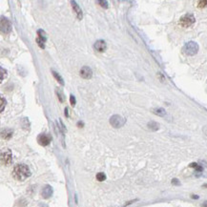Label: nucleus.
Returning <instances> with one entry per match:
<instances>
[{
	"label": "nucleus",
	"instance_id": "nucleus-26",
	"mask_svg": "<svg viewBox=\"0 0 207 207\" xmlns=\"http://www.w3.org/2000/svg\"><path fill=\"white\" fill-rule=\"evenodd\" d=\"M172 183H173V184H176V185H179V184H180V183L179 182V180H178L177 179H174L172 180Z\"/></svg>",
	"mask_w": 207,
	"mask_h": 207
},
{
	"label": "nucleus",
	"instance_id": "nucleus-9",
	"mask_svg": "<svg viewBox=\"0 0 207 207\" xmlns=\"http://www.w3.org/2000/svg\"><path fill=\"white\" fill-rule=\"evenodd\" d=\"M53 195V188L50 185H45L41 190V196L43 199H49Z\"/></svg>",
	"mask_w": 207,
	"mask_h": 207
},
{
	"label": "nucleus",
	"instance_id": "nucleus-3",
	"mask_svg": "<svg viewBox=\"0 0 207 207\" xmlns=\"http://www.w3.org/2000/svg\"><path fill=\"white\" fill-rule=\"evenodd\" d=\"M195 21H196L195 16L192 13H187V14H184L182 17H180L179 25L183 28H188L191 25H193L195 23Z\"/></svg>",
	"mask_w": 207,
	"mask_h": 207
},
{
	"label": "nucleus",
	"instance_id": "nucleus-4",
	"mask_svg": "<svg viewBox=\"0 0 207 207\" xmlns=\"http://www.w3.org/2000/svg\"><path fill=\"white\" fill-rule=\"evenodd\" d=\"M125 122H126V119L119 115H115L111 117L110 119V124L114 128H120L125 124Z\"/></svg>",
	"mask_w": 207,
	"mask_h": 207
},
{
	"label": "nucleus",
	"instance_id": "nucleus-7",
	"mask_svg": "<svg viewBox=\"0 0 207 207\" xmlns=\"http://www.w3.org/2000/svg\"><path fill=\"white\" fill-rule=\"evenodd\" d=\"M80 77L84 79H90L93 77V71L90 67L84 66L80 69Z\"/></svg>",
	"mask_w": 207,
	"mask_h": 207
},
{
	"label": "nucleus",
	"instance_id": "nucleus-10",
	"mask_svg": "<svg viewBox=\"0 0 207 207\" xmlns=\"http://www.w3.org/2000/svg\"><path fill=\"white\" fill-rule=\"evenodd\" d=\"M93 48H95L98 52L102 53V52H104V51L106 50V48H107L106 42H105L104 40H101V39L97 40V41L95 42V44H93Z\"/></svg>",
	"mask_w": 207,
	"mask_h": 207
},
{
	"label": "nucleus",
	"instance_id": "nucleus-14",
	"mask_svg": "<svg viewBox=\"0 0 207 207\" xmlns=\"http://www.w3.org/2000/svg\"><path fill=\"white\" fill-rule=\"evenodd\" d=\"M153 112L155 115L159 116V117H164L166 115V112L163 108H155V109H153Z\"/></svg>",
	"mask_w": 207,
	"mask_h": 207
},
{
	"label": "nucleus",
	"instance_id": "nucleus-29",
	"mask_svg": "<svg viewBox=\"0 0 207 207\" xmlns=\"http://www.w3.org/2000/svg\"><path fill=\"white\" fill-rule=\"evenodd\" d=\"M202 207H207V200H205V201L202 203Z\"/></svg>",
	"mask_w": 207,
	"mask_h": 207
},
{
	"label": "nucleus",
	"instance_id": "nucleus-15",
	"mask_svg": "<svg viewBox=\"0 0 207 207\" xmlns=\"http://www.w3.org/2000/svg\"><path fill=\"white\" fill-rule=\"evenodd\" d=\"M147 126H148V128H149L150 130H152V131H157V130L159 129V125L157 122H155V121H150V122H148Z\"/></svg>",
	"mask_w": 207,
	"mask_h": 207
},
{
	"label": "nucleus",
	"instance_id": "nucleus-16",
	"mask_svg": "<svg viewBox=\"0 0 207 207\" xmlns=\"http://www.w3.org/2000/svg\"><path fill=\"white\" fill-rule=\"evenodd\" d=\"M37 34H38V38H39V39H41L43 42H46L47 36H46L45 32H43L42 30H38V31H37Z\"/></svg>",
	"mask_w": 207,
	"mask_h": 207
},
{
	"label": "nucleus",
	"instance_id": "nucleus-20",
	"mask_svg": "<svg viewBox=\"0 0 207 207\" xmlns=\"http://www.w3.org/2000/svg\"><path fill=\"white\" fill-rule=\"evenodd\" d=\"M199 8H206L207 7V1H199L198 2Z\"/></svg>",
	"mask_w": 207,
	"mask_h": 207
},
{
	"label": "nucleus",
	"instance_id": "nucleus-5",
	"mask_svg": "<svg viewBox=\"0 0 207 207\" xmlns=\"http://www.w3.org/2000/svg\"><path fill=\"white\" fill-rule=\"evenodd\" d=\"M12 152L11 150L7 149L1 152V163L3 165H10L12 163Z\"/></svg>",
	"mask_w": 207,
	"mask_h": 207
},
{
	"label": "nucleus",
	"instance_id": "nucleus-12",
	"mask_svg": "<svg viewBox=\"0 0 207 207\" xmlns=\"http://www.w3.org/2000/svg\"><path fill=\"white\" fill-rule=\"evenodd\" d=\"M1 137L4 139H10L13 137V131L11 129H5L1 132Z\"/></svg>",
	"mask_w": 207,
	"mask_h": 207
},
{
	"label": "nucleus",
	"instance_id": "nucleus-21",
	"mask_svg": "<svg viewBox=\"0 0 207 207\" xmlns=\"http://www.w3.org/2000/svg\"><path fill=\"white\" fill-rule=\"evenodd\" d=\"M98 4H99L102 8H104V9H107L108 8V2L107 1H98L97 2Z\"/></svg>",
	"mask_w": 207,
	"mask_h": 207
},
{
	"label": "nucleus",
	"instance_id": "nucleus-24",
	"mask_svg": "<svg viewBox=\"0 0 207 207\" xmlns=\"http://www.w3.org/2000/svg\"><path fill=\"white\" fill-rule=\"evenodd\" d=\"M5 105H6V100L4 99V98H1V112H3Z\"/></svg>",
	"mask_w": 207,
	"mask_h": 207
},
{
	"label": "nucleus",
	"instance_id": "nucleus-6",
	"mask_svg": "<svg viewBox=\"0 0 207 207\" xmlns=\"http://www.w3.org/2000/svg\"><path fill=\"white\" fill-rule=\"evenodd\" d=\"M1 32L3 33H10L12 32V24L8 18L1 16Z\"/></svg>",
	"mask_w": 207,
	"mask_h": 207
},
{
	"label": "nucleus",
	"instance_id": "nucleus-28",
	"mask_svg": "<svg viewBox=\"0 0 207 207\" xmlns=\"http://www.w3.org/2000/svg\"><path fill=\"white\" fill-rule=\"evenodd\" d=\"M83 125H84L83 122H81V121H78V127L81 128V127H83Z\"/></svg>",
	"mask_w": 207,
	"mask_h": 207
},
{
	"label": "nucleus",
	"instance_id": "nucleus-27",
	"mask_svg": "<svg viewBox=\"0 0 207 207\" xmlns=\"http://www.w3.org/2000/svg\"><path fill=\"white\" fill-rule=\"evenodd\" d=\"M65 116L68 118L69 117V109L68 108H65Z\"/></svg>",
	"mask_w": 207,
	"mask_h": 207
},
{
	"label": "nucleus",
	"instance_id": "nucleus-11",
	"mask_svg": "<svg viewBox=\"0 0 207 207\" xmlns=\"http://www.w3.org/2000/svg\"><path fill=\"white\" fill-rule=\"evenodd\" d=\"M71 4H72L73 12L76 13V14H77V17L78 18L79 20H81L82 19V11H81L80 7L78 6V4L76 1H71Z\"/></svg>",
	"mask_w": 207,
	"mask_h": 207
},
{
	"label": "nucleus",
	"instance_id": "nucleus-17",
	"mask_svg": "<svg viewBox=\"0 0 207 207\" xmlns=\"http://www.w3.org/2000/svg\"><path fill=\"white\" fill-rule=\"evenodd\" d=\"M97 179H98V181H104V180L106 179L105 174H104V173H98V174H97Z\"/></svg>",
	"mask_w": 207,
	"mask_h": 207
},
{
	"label": "nucleus",
	"instance_id": "nucleus-18",
	"mask_svg": "<svg viewBox=\"0 0 207 207\" xmlns=\"http://www.w3.org/2000/svg\"><path fill=\"white\" fill-rule=\"evenodd\" d=\"M189 166H190V167H192V168H195L196 170H198V171H199V172H201V171H202V167H201L200 165H199L198 163H191Z\"/></svg>",
	"mask_w": 207,
	"mask_h": 207
},
{
	"label": "nucleus",
	"instance_id": "nucleus-31",
	"mask_svg": "<svg viewBox=\"0 0 207 207\" xmlns=\"http://www.w3.org/2000/svg\"><path fill=\"white\" fill-rule=\"evenodd\" d=\"M203 187H207V184H204V185H203Z\"/></svg>",
	"mask_w": 207,
	"mask_h": 207
},
{
	"label": "nucleus",
	"instance_id": "nucleus-22",
	"mask_svg": "<svg viewBox=\"0 0 207 207\" xmlns=\"http://www.w3.org/2000/svg\"><path fill=\"white\" fill-rule=\"evenodd\" d=\"M36 42H37V44H38V46H39L41 49H44V48H45V45H44V43H45V42H43L41 39H39V38H36Z\"/></svg>",
	"mask_w": 207,
	"mask_h": 207
},
{
	"label": "nucleus",
	"instance_id": "nucleus-13",
	"mask_svg": "<svg viewBox=\"0 0 207 207\" xmlns=\"http://www.w3.org/2000/svg\"><path fill=\"white\" fill-rule=\"evenodd\" d=\"M52 73H53V78H54L56 80H58V82H59V83H60L62 86H63V85H64V80H63V78H61L60 74H59L58 73H56L55 71H53V70H52Z\"/></svg>",
	"mask_w": 207,
	"mask_h": 207
},
{
	"label": "nucleus",
	"instance_id": "nucleus-25",
	"mask_svg": "<svg viewBox=\"0 0 207 207\" xmlns=\"http://www.w3.org/2000/svg\"><path fill=\"white\" fill-rule=\"evenodd\" d=\"M0 70H1V80L4 79V76L6 77V71H4L3 68H0Z\"/></svg>",
	"mask_w": 207,
	"mask_h": 207
},
{
	"label": "nucleus",
	"instance_id": "nucleus-23",
	"mask_svg": "<svg viewBox=\"0 0 207 207\" xmlns=\"http://www.w3.org/2000/svg\"><path fill=\"white\" fill-rule=\"evenodd\" d=\"M76 102H77V101H76V98H74L73 95H71V96H70V103H71V105H72V106H74V105H76Z\"/></svg>",
	"mask_w": 207,
	"mask_h": 207
},
{
	"label": "nucleus",
	"instance_id": "nucleus-30",
	"mask_svg": "<svg viewBox=\"0 0 207 207\" xmlns=\"http://www.w3.org/2000/svg\"><path fill=\"white\" fill-rule=\"evenodd\" d=\"M192 198H193V199H199V196H195V195H193Z\"/></svg>",
	"mask_w": 207,
	"mask_h": 207
},
{
	"label": "nucleus",
	"instance_id": "nucleus-1",
	"mask_svg": "<svg viewBox=\"0 0 207 207\" xmlns=\"http://www.w3.org/2000/svg\"><path fill=\"white\" fill-rule=\"evenodd\" d=\"M31 176V170L26 164H17L13 170V177L18 181H24Z\"/></svg>",
	"mask_w": 207,
	"mask_h": 207
},
{
	"label": "nucleus",
	"instance_id": "nucleus-8",
	"mask_svg": "<svg viewBox=\"0 0 207 207\" xmlns=\"http://www.w3.org/2000/svg\"><path fill=\"white\" fill-rule=\"evenodd\" d=\"M51 140H52V138L47 134H41L38 136V138H37V142H38L41 146L49 145Z\"/></svg>",
	"mask_w": 207,
	"mask_h": 207
},
{
	"label": "nucleus",
	"instance_id": "nucleus-2",
	"mask_svg": "<svg viewBox=\"0 0 207 207\" xmlns=\"http://www.w3.org/2000/svg\"><path fill=\"white\" fill-rule=\"evenodd\" d=\"M182 51L186 55H195L199 52V45L194 41H189L185 43Z\"/></svg>",
	"mask_w": 207,
	"mask_h": 207
},
{
	"label": "nucleus",
	"instance_id": "nucleus-19",
	"mask_svg": "<svg viewBox=\"0 0 207 207\" xmlns=\"http://www.w3.org/2000/svg\"><path fill=\"white\" fill-rule=\"evenodd\" d=\"M56 93H58V98H59L60 102H63V101H64V96H63L62 92H61V91H59V90H56Z\"/></svg>",
	"mask_w": 207,
	"mask_h": 207
}]
</instances>
